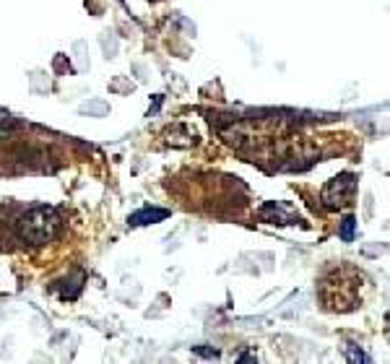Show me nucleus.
Wrapping results in <instances>:
<instances>
[{
    "label": "nucleus",
    "mask_w": 390,
    "mask_h": 364,
    "mask_svg": "<svg viewBox=\"0 0 390 364\" xmlns=\"http://www.w3.org/2000/svg\"><path fill=\"white\" fill-rule=\"evenodd\" d=\"M354 193V175H341L328 182V187L323 190V201L328 209H338L346 203V198Z\"/></svg>",
    "instance_id": "obj_2"
},
{
    "label": "nucleus",
    "mask_w": 390,
    "mask_h": 364,
    "mask_svg": "<svg viewBox=\"0 0 390 364\" xmlns=\"http://www.w3.org/2000/svg\"><path fill=\"white\" fill-rule=\"evenodd\" d=\"M109 112V104L101 99H91L81 104V115H94V117H104Z\"/></svg>",
    "instance_id": "obj_5"
},
{
    "label": "nucleus",
    "mask_w": 390,
    "mask_h": 364,
    "mask_svg": "<svg viewBox=\"0 0 390 364\" xmlns=\"http://www.w3.org/2000/svg\"><path fill=\"white\" fill-rule=\"evenodd\" d=\"M16 117L11 115V112H6V109H0V138L3 136H8L11 131H16Z\"/></svg>",
    "instance_id": "obj_7"
},
{
    "label": "nucleus",
    "mask_w": 390,
    "mask_h": 364,
    "mask_svg": "<svg viewBox=\"0 0 390 364\" xmlns=\"http://www.w3.org/2000/svg\"><path fill=\"white\" fill-rule=\"evenodd\" d=\"M354 226H357V219L354 216H346L341 221V240H346V242H354Z\"/></svg>",
    "instance_id": "obj_8"
},
{
    "label": "nucleus",
    "mask_w": 390,
    "mask_h": 364,
    "mask_svg": "<svg viewBox=\"0 0 390 364\" xmlns=\"http://www.w3.org/2000/svg\"><path fill=\"white\" fill-rule=\"evenodd\" d=\"M346 359H349L351 364H369L372 362V357H369V354H364V351L362 349H357V346H354V343H349V346H346Z\"/></svg>",
    "instance_id": "obj_6"
},
{
    "label": "nucleus",
    "mask_w": 390,
    "mask_h": 364,
    "mask_svg": "<svg viewBox=\"0 0 390 364\" xmlns=\"http://www.w3.org/2000/svg\"><path fill=\"white\" fill-rule=\"evenodd\" d=\"M18 237H21L26 245H47V242H52L57 234H60V216H57V211L50 209V206H37V209H29L23 214L18 221Z\"/></svg>",
    "instance_id": "obj_1"
},
{
    "label": "nucleus",
    "mask_w": 390,
    "mask_h": 364,
    "mask_svg": "<svg viewBox=\"0 0 390 364\" xmlns=\"http://www.w3.org/2000/svg\"><path fill=\"white\" fill-rule=\"evenodd\" d=\"M195 351H198V354H203V357H213V359L218 357V351H208V349H195Z\"/></svg>",
    "instance_id": "obj_9"
},
{
    "label": "nucleus",
    "mask_w": 390,
    "mask_h": 364,
    "mask_svg": "<svg viewBox=\"0 0 390 364\" xmlns=\"http://www.w3.org/2000/svg\"><path fill=\"white\" fill-rule=\"evenodd\" d=\"M167 216H169V211H164V209H140V211H135V214H133L128 224H130V226L159 224V221H164Z\"/></svg>",
    "instance_id": "obj_3"
},
{
    "label": "nucleus",
    "mask_w": 390,
    "mask_h": 364,
    "mask_svg": "<svg viewBox=\"0 0 390 364\" xmlns=\"http://www.w3.org/2000/svg\"><path fill=\"white\" fill-rule=\"evenodd\" d=\"M265 216H273L279 224H296V221H299V216H294L284 203H268L263 209V219Z\"/></svg>",
    "instance_id": "obj_4"
}]
</instances>
